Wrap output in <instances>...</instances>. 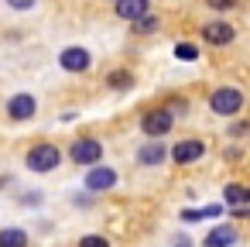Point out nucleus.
Segmentation results:
<instances>
[{
    "label": "nucleus",
    "mask_w": 250,
    "mask_h": 247,
    "mask_svg": "<svg viewBox=\"0 0 250 247\" xmlns=\"http://www.w3.org/2000/svg\"><path fill=\"white\" fill-rule=\"evenodd\" d=\"M171 124H175L171 110H168V107H161V110H151V113H144V120H141V131H144L151 141H158V137H165V134L171 131Z\"/></svg>",
    "instance_id": "nucleus-3"
},
{
    "label": "nucleus",
    "mask_w": 250,
    "mask_h": 247,
    "mask_svg": "<svg viewBox=\"0 0 250 247\" xmlns=\"http://www.w3.org/2000/svg\"><path fill=\"white\" fill-rule=\"evenodd\" d=\"M154 28H158V18H151V14H147V18H141V21H137V28H134V31H141V35H151Z\"/></svg>",
    "instance_id": "nucleus-19"
},
{
    "label": "nucleus",
    "mask_w": 250,
    "mask_h": 247,
    "mask_svg": "<svg viewBox=\"0 0 250 247\" xmlns=\"http://www.w3.org/2000/svg\"><path fill=\"white\" fill-rule=\"evenodd\" d=\"M219 213H223V206H216V202H212V206H199V209H185V213H182V220H185V223H199V220H216Z\"/></svg>",
    "instance_id": "nucleus-14"
},
{
    "label": "nucleus",
    "mask_w": 250,
    "mask_h": 247,
    "mask_svg": "<svg viewBox=\"0 0 250 247\" xmlns=\"http://www.w3.org/2000/svg\"><path fill=\"white\" fill-rule=\"evenodd\" d=\"M69 155H72L76 165H96L103 158V144L96 137H79V141H72V151Z\"/></svg>",
    "instance_id": "nucleus-4"
},
{
    "label": "nucleus",
    "mask_w": 250,
    "mask_h": 247,
    "mask_svg": "<svg viewBox=\"0 0 250 247\" xmlns=\"http://www.w3.org/2000/svg\"><path fill=\"white\" fill-rule=\"evenodd\" d=\"M59 62H62V69H65V72H86L93 59H89V52H86V48H65V52L59 55Z\"/></svg>",
    "instance_id": "nucleus-8"
},
{
    "label": "nucleus",
    "mask_w": 250,
    "mask_h": 247,
    "mask_svg": "<svg viewBox=\"0 0 250 247\" xmlns=\"http://www.w3.org/2000/svg\"><path fill=\"white\" fill-rule=\"evenodd\" d=\"M59 161H62V151L55 148V144H35L28 155H24V165L31 168V172H52V168H59Z\"/></svg>",
    "instance_id": "nucleus-2"
},
{
    "label": "nucleus",
    "mask_w": 250,
    "mask_h": 247,
    "mask_svg": "<svg viewBox=\"0 0 250 247\" xmlns=\"http://www.w3.org/2000/svg\"><path fill=\"white\" fill-rule=\"evenodd\" d=\"M130 83H134V76L124 72V69H120V72H110V86H113V90H127Z\"/></svg>",
    "instance_id": "nucleus-17"
},
{
    "label": "nucleus",
    "mask_w": 250,
    "mask_h": 247,
    "mask_svg": "<svg viewBox=\"0 0 250 247\" xmlns=\"http://www.w3.org/2000/svg\"><path fill=\"white\" fill-rule=\"evenodd\" d=\"M0 247H28V233L21 226H4L0 230Z\"/></svg>",
    "instance_id": "nucleus-13"
},
{
    "label": "nucleus",
    "mask_w": 250,
    "mask_h": 247,
    "mask_svg": "<svg viewBox=\"0 0 250 247\" xmlns=\"http://www.w3.org/2000/svg\"><path fill=\"white\" fill-rule=\"evenodd\" d=\"M35 107H38V103H35L31 93H18V96L7 100V113H11L14 120H31V117H35Z\"/></svg>",
    "instance_id": "nucleus-6"
},
{
    "label": "nucleus",
    "mask_w": 250,
    "mask_h": 247,
    "mask_svg": "<svg viewBox=\"0 0 250 247\" xmlns=\"http://www.w3.org/2000/svg\"><path fill=\"white\" fill-rule=\"evenodd\" d=\"M202 38H206L209 45H229V42L236 38V31H233L226 21H212V24L202 28Z\"/></svg>",
    "instance_id": "nucleus-10"
},
{
    "label": "nucleus",
    "mask_w": 250,
    "mask_h": 247,
    "mask_svg": "<svg viewBox=\"0 0 250 247\" xmlns=\"http://www.w3.org/2000/svg\"><path fill=\"white\" fill-rule=\"evenodd\" d=\"M79 247H110V240H106V237H96V233H86V237L79 240Z\"/></svg>",
    "instance_id": "nucleus-18"
},
{
    "label": "nucleus",
    "mask_w": 250,
    "mask_h": 247,
    "mask_svg": "<svg viewBox=\"0 0 250 247\" xmlns=\"http://www.w3.org/2000/svg\"><path fill=\"white\" fill-rule=\"evenodd\" d=\"M226 206H233V209H243L247 202H250V189L247 185H226Z\"/></svg>",
    "instance_id": "nucleus-15"
},
{
    "label": "nucleus",
    "mask_w": 250,
    "mask_h": 247,
    "mask_svg": "<svg viewBox=\"0 0 250 247\" xmlns=\"http://www.w3.org/2000/svg\"><path fill=\"white\" fill-rule=\"evenodd\" d=\"M113 4H120V0H113Z\"/></svg>",
    "instance_id": "nucleus-23"
},
{
    "label": "nucleus",
    "mask_w": 250,
    "mask_h": 247,
    "mask_svg": "<svg viewBox=\"0 0 250 247\" xmlns=\"http://www.w3.org/2000/svg\"><path fill=\"white\" fill-rule=\"evenodd\" d=\"M206 155V144L202 141H178L175 148H171V158L178 161V165H188V161H199Z\"/></svg>",
    "instance_id": "nucleus-9"
},
{
    "label": "nucleus",
    "mask_w": 250,
    "mask_h": 247,
    "mask_svg": "<svg viewBox=\"0 0 250 247\" xmlns=\"http://www.w3.org/2000/svg\"><path fill=\"white\" fill-rule=\"evenodd\" d=\"M236 244V230L233 226H212L209 230V237H206V247H233Z\"/></svg>",
    "instance_id": "nucleus-12"
},
{
    "label": "nucleus",
    "mask_w": 250,
    "mask_h": 247,
    "mask_svg": "<svg viewBox=\"0 0 250 247\" xmlns=\"http://www.w3.org/2000/svg\"><path fill=\"white\" fill-rule=\"evenodd\" d=\"M113 185H117V172H113V168L93 165V168L86 172V189H89V192H106V189H113Z\"/></svg>",
    "instance_id": "nucleus-5"
},
{
    "label": "nucleus",
    "mask_w": 250,
    "mask_h": 247,
    "mask_svg": "<svg viewBox=\"0 0 250 247\" xmlns=\"http://www.w3.org/2000/svg\"><path fill=\"white\" fill-rule=\"evenodd\" d=\"M168 110H171V113H175V110H188V103H182V100H171V103H168Z\"/></svg>",
    "instance_id": "nucleus-22"
},
{
    "label": "nucleus",
    "mask_w": 250,
    "mask_h": 247,
    "mask_svg": "<svg viewBox=\"0 0 250 247\" xmlns=\"http://www.w3.org/2000/svg\"><path fill=\"white\" fill-rule=\"evenodd\" d=\"M175 59H182V62H195V59H199V52H195V45L182 42V45H175Z\"/></svg>",
    "instance_id": "nucleus-16"
},
{
    "label": "nucleus",
    "mask_w": 250,
    "mask_h": 247,
    "mask_svg": "<svg viewBox=\"0 0 250 247\" xmlns=\"http://www.w3.org/2000/svg\"><path fill=\"white\" fill-rule=\"evenodd\" d=\"M147 11H151V0H120V4H117V18H124L130 24L147 18Z\"/></svg>",
    "instance_id": "nucleus-7"
},
{
    "label": "nucleus",
    "mask_w": 250,
    "mask_h": 247,
    "mask_svg": "<svg viewBox=\"0 0 250 247\" xmlns=\"http://www.w3.org/2000/svg\"><path fill=\"white\" fill-rule=\"evenodd\" d=\"M206 4L212 11H229V7H236V0H206Z\"/></svg>",
    "instance_id": "nucleus-20"
},
{
    "label": "nucleus",
    "mask_w": 250,
    "mask_h": 247,
    "mask_svg": "<svg viewBox=\"0 0 250 247\" xmlns=\"http://www.w3.org/2000/svg\"><path fill=\"white\" fill-rule=\"evenodd\" d=\"M165 155H168V151H165V144H161V141H147V144L137 151V161H141L144 168H154V165H161V161H165Z\"/></svg>",
    "instance_id": "nucleus-11"
},
{
    "label": "nucleus",
    "mask_w": 250,
    "mask_h": 247,
    "mask_svg": "<svg viewBox=\"0 0 250 247\" xmlns=\"http://www.w3.org/2000/svg\"><path fill=\"white\" fill-rule=\"evenodd\" d=\"M209 110L219 113V117H233V113L243 110V93L233 90V86H219V90L209 93Z\"/></svg>",
    "instance_id": "nucleus-1"
},
{
    "label": "nucleus",
    "mask_w": 250,
    "mask_h": 247,
    "mask_svg": "<svg viewBox=\"0 0 250 247\" xmlns=\"http://www.w3.org/2000/svg\"><path fill=\"white\" fill-rule=\"evenodd\" d=\"M11 7H18V11H28V7H35V0H7Z\"/></svg>",
    "instance_id": "nucleus-21"
}]
</instances>
